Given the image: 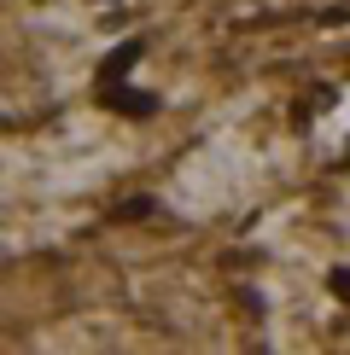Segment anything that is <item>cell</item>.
<instances>
[{
    "label": "cell",
    "mask_w": 350,
    "mask_h": 355,
    "mask_svg": "<svg viewBox=\"0 0 350 355\" xmlns=\"http://www.w3.org/2000/svg\"><path fill=\"white\" fill-rule=\"evenodd\" d=\"M140 216H152V198H128V204H117V221H140Z\"/></svg>",
    "instance_id": "obj_3"
},
{
    "label": "cell",
    "mask_w": 350,
    "mask_h": 355,
    "mask_svg": "<svg viewBox=\"0 0 350 355\" xmlns=\"http://www.w3.org/2000/svg\"><path fill=\"white\" fill-rule=\"evenodd\" d=\"M321 24H333V29H339V24H350V0H339V6H327V12H321Z\"/></svg>",
    "instance_id": "obj_4"
},
{
    "label": "cell",
    "mask_w": 350,
    "mask_h": 355,
    "mask_svg": "<svg viewBox=\"0 0 350 355\" xmlns=\"http://www.w3.org/2000/svg\"><path fill=\"white\" fill-rule=\"evenodd\" d=\"M106 105H111V111H123V116H152V111H158V99H146L140 87L106 82Z\"/></svg>",
    "instance_id": "obj_1"
},
{
    "label": "cell",
    "mask_w": 350,
    "mask_h": 355,
    "mask_svg": "<svg viewBox=\"0 0 350 355\" xmlns=\"http://www.w3.org/2000/svg\"><path fill=\"white\" fill-rule=\"evenodd\" d=\"M333 291H339V297H350V268H333Z\"/></svg>",
    "instance_id": "obj_5"
},
{
    "label": "cell",
    "mask_w": 350,
    "mask_h": 355,
    "mask_svg": "<svg viewBox=\"0 0 350 355\" xmlns=\"http://www.w3.org/2000/svg\"><path fill=\"white\" fill-rule=\"evenodd\" d=\"M140 53H146V41H140V35H128V41H123V47H117V53L106 58V64H99V82H123V76H128V70H135V64H140Z\"/></svg>",
    "instance_id": "obj_2"
}]
</instances>
